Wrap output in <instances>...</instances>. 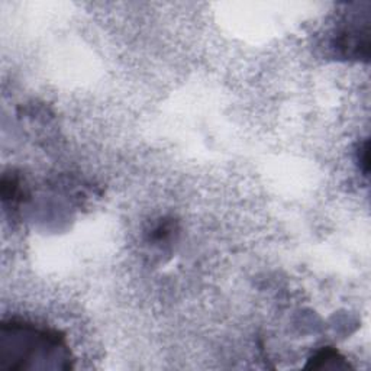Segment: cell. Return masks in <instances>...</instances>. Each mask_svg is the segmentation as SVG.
Returning <instances> with one entry per match:
<instances>
[{
	"mask_svg": "<svg viewBox=\"0 0 371 371\" xmlns=\"http://www.w3.org/2000/svg\"><path fill=\"white\" fill-rule=\"evenodd\" d=\"M73 361L67 339L57 329L15 319L0 327V368L71 370Z\"/></svg>",
	"mask_w": 371,
	"mask_h": 371,
	"instance_id": "cell-1",
	"label": "cell"
},
{
	"mask_svg": "<svg viewBox=\"0 0 371 371\" xmlns=\"http://www.w3.org/2000/svg\"><path fill=\"white\" fill-rule=\"evenodd\" d=\"M305 368L309 370H331V371H341L348 370L351 365L345 360L335 348L327 347L317 351L306 364Z\"/></svg>",
	"mask_w": 371,
	"mask_h": 371,
	"instance_id": "cell-2",
	"label": "cell"
},
{
	"mask_svg": "<svg viewBox=\"0 0 371 371\" xmlns=\"http://www.w3.org/2000/svg\"><path fill=\"white\" fill-rule=\"evenodd\" d=\"M358 161L361 164V168L364 171V175L367 176V172H368V141H365L364 145L360 146V150H358Z\"/></svg>",
	"mask_w": 371,
	"mask_h": 371,
	"instance_id": "cell-4",
	"label": "cell"
},
{
	"mask_svg": "<svg viewBox=\"0 0 371 371\" xmlns=\"http://www.w3.org/2000/svg\"><path fill=\"white\" fill-rule=\"evenodd\" d=\"M2 197L5 202H20L23 197V189L20 179L16 175H5L2 179Z\"/></svg>",
	"mask_w": 371,
	"mask_h": 371,
	"instance_id": "cell-3",
	"label": "cell"
}]
</instances>
